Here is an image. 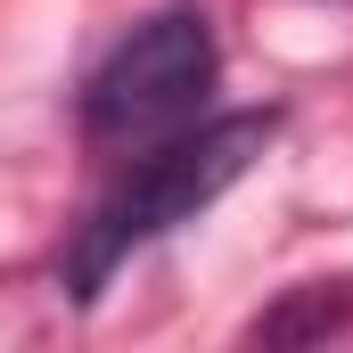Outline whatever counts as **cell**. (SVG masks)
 Wrapping results in <instances>:
<instances>
[{
  "label": "cell",
  "mask_w": 353,
  "mask_h": 353,
  "mask_svg": "<svg viewBox=\"0 0 353 353\" xmlns=\"http://www.w3.org/2000/svg\"><path fill=\"white\" fill-rule=\"evenodd\" d=\"M271 132H279V115H271V107H247V115H214V123L165 140L157 157H140L132 173L90 205L83 239H74V255H66V296H99L107 271L123 263V255H140L148 239L197 222V214L271 148Z\"/></svg>",
  "instance_id": "6da1fadb"
},
{
  "label": "cell",
  "mask_w": 353,
  "mask_h": 353,
  "mask_svg": "<svg viewBox=\"0 0 353 353\" xmlns=\"http://www.w3.org/2000/svg\"><path fill=\"white\" fill-rule=\"evenodd\" d=\"M222 74L214 25L197 8H157L140 17L83 83V132L90 140H140V132H173L205 107V90Z\"/></svg>",
  "instance_id": "7a4b0ae2"
}]
</instances>
